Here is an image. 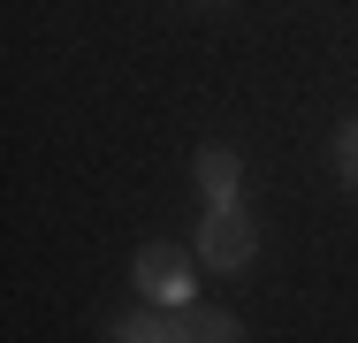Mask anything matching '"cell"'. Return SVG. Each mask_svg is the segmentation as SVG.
<instances>
[{"label": "cell", "instance_id": "3957f363", "mask_svg": "<svg viewBox=\"0 0 358 343\" xmlns=\"http://www.w3.org/2000/svg\"><path fill=\"white\" fill-rule=\"evenodd\" d=\"M191 168H199V191H206V206H221V199H236V191H244V160H236L229 145H206Z\"/></svg>", "mask_w": 358, "mask_h": 343}, {"label": "cell", "instance_id": "7a4b0ae2", "mask_svg": "<svg viewBox=\"0 0 358 343\" xmlns=\"http://www.w3.org/2000/svg\"><path fill=\"white\" fill-rule=\"evenodd\" d=\"M130 282H138V298H152V305H191V260H183L168 237L138 244V260H130Z\"/></svg>", "mask_w": 358, "mask_h": 343}, {"label": "cell", "instance_id": "277c9868", "mask_svg": "<svg viewBox=\"0 0 358 343\" xmlns=\"http://www.w3.org/2000/svg\"><path fill=\"white\" fill-rule=\"evenodd\" d=\"M107 336L115 343H168L176 336V305H168V313H130V321H115Z\"/></svg>", "mask_w": 358, "mask_h": 343}, {"label": "cell", "instance_id": "6da1fadb", "mask_svg": "<svg viewBox=\"0 0 358 343\" xmlns=\"http://www.w3.org/2000/svg\"><path fill=\"white\" fill-rule=\"evenodd\" d=\"M199 260L214 274H244L252 260H259V229H252V214L236 199H221L206 206V221H199Z\"/></svg>", "mask_w": 358, "mask_h": 343}, {"label": "cell", "instance_id": "5b68a950", "mask_svg": "<svg viewBox=\"0 0 358 343\" xmlns=\"http://www.w3.org/2000/svg\"><path fill=\"white\" fill-rule=\"evenodd\" d=\"M336 168H343V183L358 191V122H351L343 137H336Z\"/></svg>", "mask_w": 358, "mask_h": 343}]
</instances>
